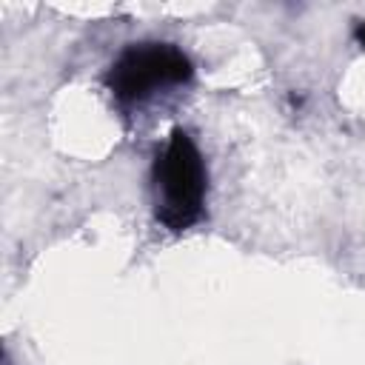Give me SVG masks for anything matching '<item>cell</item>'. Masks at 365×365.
Wrapping results in <instances>:
<instances>
[{
	"label": "cell",
	"mask_w": 365,
	"mask_h": 365,
	"mask_svg": "<svg viewBox=\"0 0 365 365\" xmlns=\"http://www.w3.org/2000/svg\"><path fill=\"white\" fill-rule=\"evenodd\" d=\"M154 214L171 231H185L202 217L205 205V163L188 131L174 128L163 154L151 168Z\"/></svg>",
	"instance_id": "6da1fadb"
},
{
	"label": "cell",
	"mask_w": 365,
	"mask_h": 365,
	"mask_svg": "<svg viewBox=\"0 0 365 365\" xmlns=\"http://www.w3.org/2000/svg\"><path fill=\"white\" fill-rule=\"evenodd\" d=\"M194 77V63L174 43H131L106 71V86L114 100L134 106L168 86H182Z\"/></svg>",
	"instance_id": "7a4b0ae2"
},
{
	"label": "cell",
	"mask_w": 365,
	"mask_h": 365,
	"mask_svg": "<svg viewBox=\"0 0 365 365\" xmlns=\"http://www.w3.org/2000/svg\"><path fill=\"white\" fill-rule=\"evenodd\" d=\"M354 40H356L359 46H365V20H359V23L354 26Z\"/></svg>",
	"instance_id": "3957f363"
}]
</instances>
